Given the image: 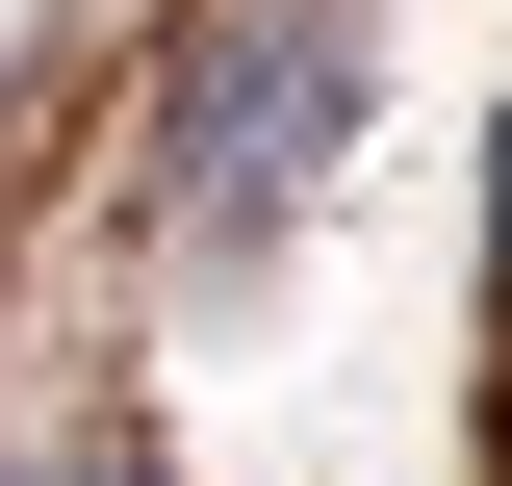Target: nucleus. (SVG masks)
Wrapping results in <instances>:
<instances>
[{
	"label": "nucleus",
	"instance_id": "3",
	"mask_svg": "<svg viewBox=\"0 0 512 486\" xmlns=\"http://www.w3.org/2000/svg\"><path fill=\"white\" fill-rule=\"evenodd\" d=\"M77 486H154V461H77Z\"/></svg>",
	"mask_w": 512,
	"mask_h": 486
},
{
	"label": "nucleus",
	"instance_id": "1",
	"mask_svg": "<svg viewBox=\"0 0 512 486\" xmlns=\"http://www.w3.org/2000/svg\"><path fill=\"white\" fill-rule=\"evenodd\" d=\"M333 103H359V26H231L180 77V205H282L333 154Z\"/></svg>",
	"mask_w": 512,
	"mask_h": 486
},
{
	"label": "nucleus",
	"instance_id": "2",
	"mask_svg": "<svg viewBox=\"0 0 512 486\" xmlns=\"http://www.w3.org/2000/svg\"><path fill=\"white\" fill-rule=\"evenodd\" d=\"M487 307H512V128H487Z\"/></svg>",
	"mask_w": 512,
	"mask_h": 486
}]
</instances>
